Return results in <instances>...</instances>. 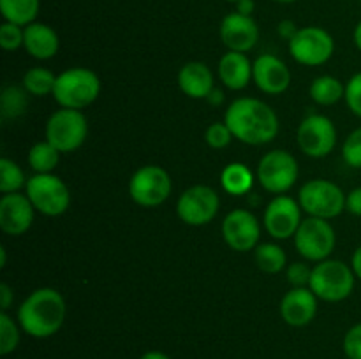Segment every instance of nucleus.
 <instances>
[{
  "label": "nucleus",
  "mask_w": 361,
  "mask_h": 359,
  "mask_svg": "<svg viewBox=\"0 0 361 359\" xmlns=\"http://www.w3.org/2000/svg\"><path fill=\"white\" fill-rule=\"evenodd\" d=\"M224 122L236 139L252 146L270 143L279 134L277 113L259 99L240 97L233 101L226 109Z\"/></svg>",
  "instance_id": "obj_1"
},
{
  "label": "nucleus",
  "mask_w": 361,
  "mask_h": 359,
  "mask_svg": "<svg viewBox=\"0 0 361 359\" xmlns=\"http://www.w3.org/2000/svg\"><path fill=\"white\" fill-rule=\"evenodd\" d=\"M66 320V301L56 289H35L18 308L21 329L34 338H49Z\"/></svg>",
  "instance_id": "obj_2"
},
{
  "label": "nucleus",
  "mask_w": 361,
  "mask_h": 359,
  "mask_svg": "<svg viewBox=\"0 0 361 359\" xmlns=\"http://www.w3.org/2000/svg\"><path fill=\"white\" fill-rule=\"evenodd\" d=\"M101 94V80L85 67H73L56 76L53 97L62 108L85 109Z\"/></svg>",
  "instance_id": "obj_3"
},
{
  "label": "nucleus",
  "mask_w": 361,
  "mask_h": 359,
  "mask_svg": "<svg viewBox=\"0 0 361 359\" xmlns=\"http://www.w3.org/2000/svg\"><path fill=\"white\" fill-rule=\"evenodd\" d=\"M355 280L356 275L349 264L337 259H324L312 267L309 287L323 301L338 303L353 294Z\"/></svg>",
  "instance_id": "obj_4"
},
{
  "label": "nucleus",
  "mask_w": 361,
  "mask_h": 359,
  "mask_svg": "<svg viewBox=\"0 0 361 359\" xmlns=\"http://www.w3.org/2000/svg\"><path fill=\"white\" fill-rule=\"evenodd\" d=\"M298 203L310 217L330 220L345 210V194L337 183L316 178L300 189Z\"/></svg>",
  "instance_id": "obj_5"
},
{
  "label": "nucleus",
  "mask_w": 361,
  "mask_h": 359,
  "mask_svg": "<svg viewBox=\"0 0 361 359\" xmlns=\"http://www.w3.org/2000/svg\"><path fill=\"white\" fill-rule=\"evenodd\" d=\"M25 190L35 210L46 217H59L66 213L71 204L69 187L51 172H37L28 178Z\"/></svg>",
  "instance_id": "obj_6"
},
{
  "label": "nucleus",
  "mask_w": 361,
  "mask_h": 359,
  "mask_svg": "<svg viewBox=\"0 0 361 359\" xmlns=\"http://www.w3.org/2000/svg\"><path fill=\"white\" fill-rule=\"evenodd\" d=\"M87 134L88 123L80 109H59L46 123V141H49L60 153L78 150L87 139Z\"/></svg>",
  "instance_id": "obj_7"
},
{
  "label": "nucleus",
  "mask_w": 361,
  "mask_h": 359,
  "mask_svg": "<svg viewBox=\"0 0 361 359\" xmlns=\"http://www.w3.org/2000/svg\"><path fill=\"white\" fill-rule=\"evenodd\" d=\"M171 176L161 165L148 164L137 169L129 182L130 199L143 208L161 206L171 194Z\"/></svg>",
  "instance_id": "obj_8"
},
{
  "label": "nucleus",
  "mask_w": 361,
  "mask_h": 359,
  "mask_svg": "<svg viewBox=\"0 0 361 359\" xmlns=\"http://www.w3.org/2000/svg\"><path fill=\"white\" fill-rule=\"evenodd\" d=\"M337 243L334 227L328 220L309 217L302 220L295 234V246L302 257L314 263L328 259Z\"/></svg>",
  "instance_id": "obj_9"
},
{
  "label": "nucleus",
  "mask_w": 361,
  "mask_h": 359,
  "mask_svg": "<svg viewBox=\"0 0 361 359\" xmlns=\"http://www.w3.org/2000/svg\"><path fill=\"white\" fill-rule=\"evenodd\" d=\"M257 180L271 194H284L298 180V162L288 150H271L257 164Z\"/></svg>",
  "instance_id": "obj_10"
},
{
  "label": "nucleus",
  "mask_w": 361,
  "mask_h": 359,
  "mask_svg": "<svg viewBox=\"0 0 361 359\" xmlns=\"http://www.w3.org/2000/svg\"><path fill=\"white\" fill-rule=\"evenodd\" d=\"M334 51V37L321 27L298 28L295 37L289 41V53L302 65H323L331 58Z\"/></svg>",
  "instance_id": "obj_11"
},
{
  "label": "nucleus",
  "mask_w": 361,
  "mask_h": 359,
  "mask_svg": "<svg viewBox=\"0 0 361 359\" xmlns=\"http://www.w3.org/2000/svg\"><path fill=\"white\" fill-rule=\"evenodd\" d=\"M219 206H221V199L212 187L194 185L178 197L176 213L183 224L200 227L214 220Z\"/></svg>",
  "instance_id": "obj_12"
},
{
  "label": "nucleus",
  "mask_w": 361,
  "mask_h": 359,
  "mask_svg": "<svg viewBox=\"0 0 361 359\" xmlns=\"http://www.w3.org/2000/svg\"><path fill=\"white\" fill-rule=\"evenodd\" d=\"M296 141L300 150L309 157H326L337 144V129L328 116L310 115L300 123Z\"/></svg>",
  "instance_id": "obj_13"
},
{
  "label": "nucleus",
  "mask_w": 361,
  "mask_h": 359,
  "mask_svg": "<svg viewBox=\"0 0 361 359\" xmlns=\"http://www.w3.org/2000/svg\"><path fill=\"white\" fill-rule=\"evenodd\" d=\"M264 229L275 239H288L296 234L302 224V206L293 197L281 196L274 197L264 210Z\"/></svg>",
  "instance_id": "obj_14"
},
{
  "label": "nucleus",
  "mask_w": 361,
  "mask_h": 359,
  "mask_svg": "<svg viewBox=\"0 0 361 359\" xmlns=\"http://www.w3.org/2000/svg\"><path fill=\"white\" fill-rule=\"evenodd\" d=\"M261 236L259 222L249 210H233L222 222V238L236 252H250Z\"/></svg>",
  "instance_id": "obj_15"
},
{
  "label": "nucleus",
  "mask_w": 361,
  "mask_h": 359,
  "mask_svg": "<svg viewBox=\"0 0 361 359\" xmlns=\"http://www.w3.org/2000/svg\"><path fill=\"white\" fill-rule=\"evenodd\" d=\"M221 41L229 51L247 53L257 44L259 39V28L254 21L252 16H243L240 13L226 14L224 20L221 21Z\"/></svg>",
  "instance_id": "obj_16"
},
{
  "label": "nucleus",
  "mask_w": 361,
  "mask_h": 359,
  "mask_svg": "<svg viewBox=\"0 0 361 359\" xmlns=\"http://www.w3.org/2000/svg\"><path fill=\"white\" fill-rule=\"evenodd\" d=\"M34 204L27 194H4L0 199V229L9 236H20L34 222Z\"/></svg>",
  "instance_id": "obj_17"
},
{
  "label": "nucleus",
  "mask_w": 361,
  "mask_h": 359,
  "mask_svg": "<svg viewBox=\"0 0 361 359\" xmlns=\"http://www.w3.org/2000/svg\"><path fill=\"white\" fill-rule=\"evenodd\" d=\"M252 80L264 94L279 95L291 84V73L279 56L261 55L252 63Z\"/></svg>",
  "instance_id": "obj_18"
},
{
  "label": "nucleus",
  "mask_w": 361,
  "mask_h": 359,
  "mask_svg": "<svg viewBox=\"0 0 361 359\" xmlns=\"http://www.w3.org/2000/svg\"><path fill=\"white\" fill-rule=\"evenodd\" d=\"M317 313V296L310 287H293L281 301V315L286 324L303 327L314 320Z\"/></svg>",
  "instance_id": "obj_19"
},
{
  "label": "nucleus",
  "mask_w": 361,
  "mask_h": 359,
  "mask_svg": "<svg viewBox=\"0 0 361 359\" xmlns=\"http://www.w3.org/2000/svg\"><path fill=\"white\" fill-rule=\"evenodd\" d=\"M23 48L27 49L28 55L34 56V58L49 60L59 53V34H56L49 25L34 21V23L27 25V27L23 28Z\"/></svg>",
  "instance_id": "obj_20"
},
{
  "label": "nucleus",
  "mask_w": 361,
  "mask_h": 359,
  "mask_svg": "<svg viewBox=\"0 0 361 359\" xmlns=\"http://www.w3.org/2000/svg\"><path fill=\"white\" fill-rule=\"evenodd\" d=\"M178 87L187 97L207 99L214 90V74L203 62H189L178 70Z\"/></svg>",
  "instance_id": "obj_21"
},
{
  "label": "nucleus",
  "mask_w": 361,
  "mask_h": 359,
  "mask_svg": "<svg viewBox=\"0 0 361 359\" xmlns=\"http://www.w3.org/2000/svg\"><path fill=\"white\" fill-rule=\"evenodd\" d=\"M219 76L229 90H243L252 80V63L245 53L228 51L219 60Z\"/></svg>",
  "instance_id": "obj_22"
},
{
  "label": "nucleus",
  "mask_w": 361,
  "mask_h": 359,
  "mask_svg": "<svg viewBox=\"0 0 361 359\" xmlns=\"http://www.w3.org/2000/svg\"><path fill=\"white\" fill-rule=\"evenodd\" d=\"M222 189L231 196H242L247 194L254 185V175L242 162H231L224 168L221 175Z\"/></svg>",
  "instance_id": "obj_23"
},
{
  "label": "nucleus",
  "mask_w": 361,
  "mask_h": 359,
  "mask_svg": "<svg viewBox=\"0 0 361 359\" xmlns=\"http://www.w3.org/2000/svg\"><path fill=\"white\" fill-rule=\"evenodd\" d=\"M39 0H0V13L9 23L27 27L39 14Z\"/></svg>",
  "instance_id": "obj_24"
},
{
  "label": "nucleus",
  "mask_w": 361,
  "mask_h": 359,
  "mask_svg": "<svg viewBox=\"0 0 361 359\" xmlns=\"http://www.w3.org/2000/svg\"><path fill=\"white\" fill-rule=\"evenodd\" d=\"M345 95V87L334 76H319L310 84V97L321 106H334Z\"/></svg>",
  "instance_id": "obj_25"
},
{
  "label": "nucleus",
  "mask_w": 361,
  "mask_h": 359,
  "mask_svg": "<svg viewBox=\"0 0 361 359\" xmlns=\"http://www.w3.org/2000/svg\"><path fill=\"white\" fill-rule=\"evenodd\" d=\"M254 259H256L257 267L268 275L281 273L286 267V252L275 243H263L254 248Z\"/></svg>",
  "instance_id": "obj_26"
},
{
  "label": "nucleus",
  "mask_w": 361,
  "mask_h": 359,
  "mask_svg": "<svg viewBox=\"0 0 361 359\" xmlns=\"http://www.w3.org/2000/svg\"><path fill=\"white\" fill-rule=\"evenodd\" d=\"M56 76L49 69L44 67H34L28 69L23 76V88L30 95L35 97H44V95H53L55 90Z\"/></svg>",
  "instance_id": "obj_27"
},
{
  "label": "nucleus",
  "mask_w": 361,
  "mask_h": 359,
  "mask_svg": "<svg viewBox=\"0 0 361 359\" xmlns=\"http://www.w3.org/2000/svg\"><path fill=\"white\" fill-rule=\"evenodd\" d=\"M60 160V151L49 141H39L28 151V164L35 172H51Z\"/></svg>",
  "instance_id": "obj_28"
},
{
  "label": "nucleus",
  "mask_w": 361,
  "mask_h": 359,
  "mask_svg": "<svg viewBox=\"0 0 361 359\" xmlns=\"http://www.w3.org/2000/svg\"><path fill=\"white\" fill-rule=\"evenodd\" d=\"M25 182V172L20 165L11 158L2 157L0 158V192L2 194H13L18 192Z\"/></svg>",
  "instance_id": "obj_29"
},
{
  "label": "nucleus",
  "mask_w": 361,
  "mask_h": 359,
  "mask_svg": "<svg viewBox=\"0 0 361 359\" xmlns=\"http://www.w3.org/2000/svg\"><path fill=\"white\" fill-rule=\"evenodd\" d=\"M27 94L28 92L25 88L20 87H6L2 92V115L6 118H18L20 115H23L25 109H27Z\"/></svg>",
  "instance_id": "obj_30"
},
{
  "label": "nucleus",
  "mask_w": 361,
  "mask_h": 359,
  "mask_svg": "<svg viewBox=\"0 0 361 359\" xmlns=\"http://www.w3.org/2000/svg\"><path fill=\"white\" fill-rule=\"evenodd\" d=\"M20 344V329L16 322L7 315V312L0 313V354L7 355L16 351Z\"/></svg>",
  "instance_id": "obj_31"
},
{
  "label": "nucleus",
  "mask_w": 361,
  "mask_h": 359,
  "mask_svg": "<svg viewBox=\"0 0 361 359\" xmlns=\"http://www.w3.org/2000/svg\"><path fill=\"white\" fill-rule=\"evenodd\" d=\"M233 132L229 130V127L226 125V122H215L204 132V141L210 148L214 150H222V148L229 146V143L233 141Z\"/></svg>",
  "instance_id": "obj_32"
},
{
  "label": "nucleus",
  "mask_w": 361,
  "mask_h": 359,
  "mask_svg": "<svg viewBox=\"0 0 361 359\" xmlns=\"http://www.w3.org/2000/svg\"><path fill=\"white\" fill-rule=\"evenodd\" d=\"M342 157H344V162L348 165L361 169V127L353 130L348 136V139L344 141Z\"/></svg>",
  "instance_id": "obj_33"
},
{
  "label": "nucleus",
  "mask_w": 361,
  "mask_h": 359,
  "mask_svg": "<svg viewBox=\"0 0 361 359\" xmlns=\"http://www.w3.org/2000/svg\"><path fill=\"white\" fill-rule=\"evenodd\" d=\"M23 28L20 25L9 23V21H4L0 25V46H2L6 51H14V49L21 48L23 46Z\"/></svg>",
  "instance_id": "obj_34"
},
{
  "label": "nucleus",
  "mask_w": 361,
  "mask_h": 359,
  "mask_svg": "<svg viewBox=\"0 0 361 359\" xmlns=\"http://www.w3.org/2000/svg\"><path fill=\"white\" fill-rule=\"evenodd\" d=\"M344 99L345 102H348L349 109L361 118V73L355 74V76L348 81Z\"/></svg>",
  "instance_id": "obj_35"
},
{
  "label": "nucleus",
  "mask_w": 361,
  "mask_h": 359,
  "mask_svg": "<svg viewBox=\"0 0 361 359\" xmlns=\"http://www.w3.org/2000/svg\"><path fill=\"white\" fill-rule=\"evenodd\" d=\"M288 280L293 287H307L310 284V275L312 270L305 263H293L288 266Z\"/></svg>",
  "instance_id": "obj_36"
},
{
  "label": "nucleus",
  "mask_w": 361,
  "mask_h": 359,
  "mask_svg": "<svg viewBox=\"0 0 361 359\" xmlns=\"http://www.w3.org/2000/svg\"><path fill=\"white\" fill-rule=\"evenodd\" d=\"M344 352L349 359H361V322L355 324L345 333Z\"/></svg>",
  "instance_id": "obj_37"
},
{
  "label": "nucleus",
  "mask_w": 361,
  "mask_h": 359,
  "mask_svg": "<svg viewBox=\"0 0 361 359\" xmlns=\"http://www.w3.org/2000/svg\"><path fill=\"white\" fill-rule=\"evenodd\" d=\"M345 210H348L349 213L356 215V217H361V187L351 190V192L345 196Z\"/></svg>",
  "instance_id": "obj_38"
},
{
  "label": "nucleus",
  "mask_w": 361,
  "mask_h": 359,
  "mask_svg": "<svg viewBox=\"0 0 361 359\" xmlns=\"http://www.w3.org/2000/svg\"><path fill=\"white\" fill-rule=\"evenodd\" d=\"M13 299H14L13 289H11L7 284H0V308H2V312H6V310L11 308Z\"/></svg>",
  "instance_id": "obj_39"
},
{
  "label": "nucleus",
  "mask_w": 361,
  "mask_h": 359,
  "mask_svg": "<svg viewBox=\"0 0 361 359\" xmlns=\"http://www.w3.org/2000/svg\"><path fill=\"white\" fill-rule=\"evenodd\" d=\"M277 32L282 39H288V41H291V39L296 35V32H298V28H296V25L293 23L291 20H284L279 23Z\"/></svg>",
  "instance_id": "obj_40"
},
{
  "label": "nucleus",
  "mask_w": 361,
  "mask_h": 359,
  "mask_svg": "<svg viewBox=\"0 0 361 359\" xmlns=\"http://www.w3.org/2000/svg\"><path fill=\"white\" fill-rule=\"evenodd\" d=\"M254 7H256L254 0H238L236 2V13L243 14V16H252Z\"/></svg>",
  "instance_id": "obj_41"
},
{
  "label": "nucleus",
  "mask_w": 361,
  "mask_h": 359,
  "mask_svg": "<svg viewBox=\"0 0 361 359\" xmlns=\"http://www.w3.org/2000/svg\"><path fill=\"white\" fill-rule=\"evenodd\" d=\"M351 264H353L351 267H353V271H355L356 278H360L361 280V245L355 250V253H353Z\"/></svg>",
  "instance_id": "obj_42"
},
{
  "label": "nucleus",
  "mask_w": 361,
  "mask_h": 359,
  "mask_svg": "<svg viewBox=\"0 0 361 359\" xmlns=\"http://www.w3.org/2000/svg\"><path fill=\"white\" fill-rule=\"evenodd\" d=\"M207 101L210 102L212 106H219L222 101H224V95H222V90H219V88H214V90L210 92V95L207 97Z\"/></svg>",
  "instance_id": "obj_43"
},
{
  "label": "nucleus",
  "mask_w": 361,
  "mask_h": 359,
  "mask_svg": "<svg viewBox=\"0 0 361 359\" xmlns=\"http://www.w3.org/2000/svg\"><path fill=\"white\" fill-rule=\"evenodd\" d=\"M140 359H171V358L161 351H148V352H145Z\"/></svg>",
  "instance_id": "obj_44"
},
{
  "label": "nucleus",
  "mask_w": 361,
  "mask_h": 359,
  "mask_svg": "<svg viewBox=\"0 0 361 359\" xmlns=\"http://www.w3.org/2000/svg\"><path fill=\"white\" fill-rule=\"evenodd\" d=\"M353 37H355V44H356V48H358L360 51H361V20H360V23L356 25L355 34H353Z\"/></svg>",
  "instance_id": "obj_45"
},
{
  "label": "nucleus",
  "mask_w": 361,
  "mask_h": 359,
  "mask_svg": "<svg viewBox=\"0 0 361 359\" xmlns=\"http://www.w3.org/2000/svg\"><path fill=\"white\" fill-rule=\"evenodd\" d=\"M7 264V253L4 246H0V267H6Z\"/></svg>",
  "instance_id": "obj_46"
},
{
  "label": "nucleus",
  "mask_w": 361,
  "mask_h": 359,
  "mask_svg": "<svg viewBox=\"0 0 361 359\" xmlns=\"http://www.w3.org/2000/svg\"><path fill=\"white\" fill-rule=\"evenodd\" d=\"M274 2H281V4H293V2H298V0H274Z\"/></svg>",
  "instance_id": "obj_47"
},
{
  "label": "nucleus",
  "mask_w": 361,
  "mask_h": 359,
  "mask_svg": "<svg viewBox=\"0 0 361 359\" xmlns=\"http://www.w3.org/2000/svg\"><path fill=\"white\" fill-rule=\"evenodd\" d=\"M226 2H233V4H236V2H238V0H226Z\"/></svg>",
  "instance_id": "obj_48"
},
{
  "label": "nucleus",
  "mask_w": 361,
  "mask_h": 359,
  "mask_svg": "<svg viewBox=\"0 0 361 359\" xmlns=\"http://www.w3.org/2000/svg\"><path fill=\"white\" fill-rule=\"evenodd\" d=\"M360 2H361V0H360Z\"/></svg>",
  "instance_id": "obj_49"
}]
</instances>
